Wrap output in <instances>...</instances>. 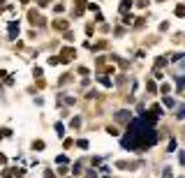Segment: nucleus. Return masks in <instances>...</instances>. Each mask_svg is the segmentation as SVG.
<instances>
[{"instance_id":"f257e3e1","label":"nucleus","mask_w":185,"mask_h":178,"mask_svg":"<svg viewBox=\"0 0 185 178\" xmlns=\"http://www.w3.org/2000/svg\"><path fill=\"white\" fill-rule=\"evenodd\" d=\"M74 58V49H62V53L58 56V62H69Z\"/></svg>"},{"instance_id":"a211bd4d","label":"nucleus","mask_w":185,"mask_h":178,"mask_svg":"<svg viewBox=\"0 0 185 178\" xmlns=\"http://www.w3.org/2000/svg\"><path fill=\"white\" fill-rule=\"evenodd\" d=\"M155 90H157V88H155V83H153V81H148V93H155Z\"/></svg>"},{"instance_id":"1a4fd4ad","label":"nucleus","mask_w":185,"mask_h":178,"mask_svg":"<svg viewBox=\"0 0 185 178\" xmlns=\"http://www.w3.org/2000/svg\"><path fill=\"white\" fill-rule=\"evenodd\" d=\"M32 148H35V150H44V141H35Z\"/></svg>"},{"instance_id":"f8f14e48","label":"nucleus","mask_w":185,"mask_h":178,"mask_svg":"<svg viewBox=\"0 0 185 178\" xmlns=\"http://www.w3.org/2000/svg\"><path fill=\"white\" fill-rule=\"evenodd\" d=\"M76 146H79V148H88V141H86V139H79Z\"/></svg>"},{"instance_id":"7ed1b4c3","label":"nucleus","mask_w":185,"mask_h":178,"mask_svg":"<svg viewBox=\"0 0 185 178\" xmlns=\"http://www.w3.org/2000/svg\"><path fill=\"white\" fill-rule=\"evenodd\" d=\"M7 30H9V37H12V39H14V37H16V35H19V23H16V21H12V23H9V26H7Z\"/></svg>"},{"instance_id":"f3484780","label":"nucleus","mask_w":185,"mask_h":178,"mask_svg":"<svg viewBox=\"0 0 185 178\" xmlns=\"http://www.w3.org/2000/svg\"><path fill=\"white\" fill-rule=\"evenodd\" d=\"M49 65H58V56H51L49 58Z\"/></svg>"},{"instance_id":"20e7f679","label":"nucleus","mask_w":185,"mask_h":178,"mask_svg":"<svg viewBox=\"0 0 185 178\" xmlns=\"http://www.w3.org/2000/svg\"><path fill=\"white\" fill-rule=\"evenodd\" d=\"M116 120H121V123H123V120H130V111H127V109L116 111Z\"/></svg>"},{"instance_id":"f03ea898","label":"nucleus","mask_w":185,"mask_h":178,"mask_svg":"<svg viewBox=\"0 0 185 178\" xmlns=\"http://www.w3.org/2000/svg\"><path fill=\"white\" fill-rule=\"evenodd\" d=\"M83 7H86V0H76L74 2V16H81L83 14Z\"/></svg>"},{"instance_id":"9d476101","label":"nucleus","mask_w":185,"mask_h":178,"mask_svg":"<svg viewBox=\"0 0 185 178\" xmlns=\"http://www.w3.org/2000/svg\"><path fill=\"white\" fill-rule=\"evenodd\" d=\"M56 134H58V137H62V134H65V130H62L60 123H56Z\"/></svg>"},{"instance_id":"4468645a","label":"nucleus","mask_w":185,"mask_h":178,"mask_svg":"<svg viewBox=\"0 0 185 178\" xmlns=\"http://www.w3.org/2000/svg\"><path fill=\"white\" fill-rule=\"evenodd\" d=\"M169 90H171V86H169V83H164V86H162V93H164V97L169 95Z\"/></svg>"},{"instance_id":"423d86ee","label":"nucleus","mask_w":185,"mask_h":178,"mask_svg":"<svg viewBox=\"0 0 185 178\" xmlns=\"http://www.w3.org/2000/svg\"><path fill=\"white\" fill-rule=\"evenodd\" d=\"M127 7H132V0H123V2H121V12H125Z\"/></svg>"},{"instance_id":"9b49d317","label":"nucleus","mask_w":185,"mask_h":178,"mask_svg":"<svg viewBox=\"0 0 185 178\" xmlns=\"http://www.w3.org/2000/svg\"><path fill=\"white\" fill-rule=\"evenodd\" d=\"M164 107L171 109V107H174V100H171V97H164Z\"/></svg>"},{"instance_id":"6ab92c4d","label":"nucleus","mask_w":185,"mask_h":178,"mask_svg":"<svg viewBox=\"0 0 185 178\" xmlns=\"http://www.w3.org/2000/svg\"><path fill=\"white\" fill-rule=\"evenodd\" d=\"M49 2H51V0H37V5H39V7H44V5H49Z\"/></svg>"},{"instance_id":"0eeeda50","label":"nucleus","mask_w":185,"mask_h":178,"mask_svg":"<svg viewBox=\"0 0 185 178\" xmlns=\"http://www.w3.org/2000/svg\"><path fill=\"white\" fill-rule=\"evenodd\" d=\"M176 16H185V7H183V5L176 7Z\"/></svg>"},{"instance_id":"2eb2a0df","label":"nucleus","mask_w":185,"mask_h":178,"mask_svg":"<svg viewBox=\"0 0 185 178\" xmlns=\"http://www.w3.org/2000/svg\"><path fill=\"white\" fill-rule=\"evenodd\" d=\"M56 162H58V164H67V157H65V155H58V160H56Z\"/></svg>"},{"instance_id":"6e6552de","label":"nucleus","mask_w":185,"mask_h":178,"mask_svg":"<svg viewBox=\"0 0 185 178\" xmlns=\"http://www.w3.org/2000/svg\"><path fill=\"white\" fill-rule=\"evenodd\" d=\"M155 65H157V67H162V65H167V58H164V56H160V58L155 60Z\"/></svg>"},{"instance_id":"39448f33","label":"nucleus","mask_w":185,"mask_h":178,"mask_svg":"<svg viewBox=\"0 0 185 178\" xmlns=\"http://www.w3.org/2000/svg\"><path fill=\"white\" fill-rule=\"evenodd\" d=\"M53 28L56 30H67V21H53Z\"/></svg>"},{"instance_id":"412c9836","label":"nucleus","mask_w":185,"mask_h":178,"mask_svg":"<svg viewBox=\"0 0 185 178\" xmlns=\"http://www.w3.org/2000/svg\"><path fill=\"white\" fill-rule=\"evenodd\" d=\"M21 2H23V5H26V2H30V0H21Z\"/></svg>"},{"instance_id":"aec40b11","label":"nucleus","mask_w":185,"mask_h":178,"mask_svg":"<svg viewBox=\"0 0 185 178\" xmlns=\"http://www.w3.org/2000/svg\"><path fill=\"white\" fill-rule=\"evenodd\" d=\"M0 79H9V76H7V72H5V69H0Z\"/></svg>"},{"instance_id":"dca6fc26","label":"nucleus","mask_w":185,"mask_h":178,"mask_svg":"<svg viewBox=\"0 0 185 178\" xmlns=\"http://www.w3.org/2000/svg\"><path fill=\"white\" fill-rule=\"evenodd\" d=\"M79 125H81V118H79V116H76V118L72 120V127H79Z\"/></svg>"},{"instance_id":"ddd939ff","label":"nucleus","mask_w":185,"mask_h":178,"mask_svg":"<svg viewBox=\"0 0 185 178\" xmlns=\"http://www.w3.org/2000/svg\"><path fill=\"white\" fill-rule=\"evenodd\" d=\"M100 81H102L104 86H111V79H109V76H100Z\"/></svg>"}]
</instances>
